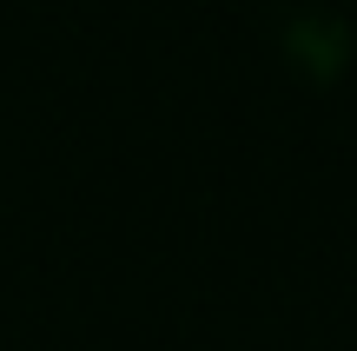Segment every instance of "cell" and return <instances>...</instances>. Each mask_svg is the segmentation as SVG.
I'll use <instances>...</instances> for the list:
<instances>
[{
    "mask_svg": "<svg viewBox=\"0 0 357 351\" xmlns=\"http://www.w3.org/2000/svg\"><path fill=\"white\" fill-rule=\"evenodd\" d=\"M284 47H291V60L305 66V73L331 80V73H337V60L351 53V33H344L337 20H324V13H298L291 33H284Z\"/></svg>",
    "mask_w": 357,
    "mask_h": 351,
    "instance_id": "cell-1",
    "label": "cell"
}]
</instances>
